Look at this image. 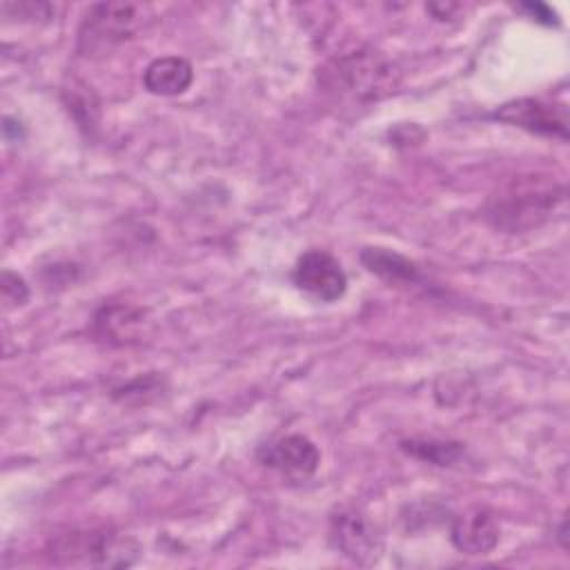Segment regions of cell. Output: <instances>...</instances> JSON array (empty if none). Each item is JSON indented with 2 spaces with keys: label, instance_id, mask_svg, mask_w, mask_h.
I'll use <instances>...</instances> for the list:
<instances>
[{
  "label": "cell",
  "instance_id": "1",
  "mask_svg": "<svg viewBox=\"0 0 570 570\" xmlns=\"http://www.w3.org/2000/svg\"><path fill=\"white\" fill-rule=\"evenodd\" d=\"M568 189L543 174L514 176L485 200V220L501 232L519 234L537 229L566 214Z\"/></svg>",
  "mask_w": 570,
  "mask_h": 570
},
{
  "label": "cell",
  "instance_id": "15",
  "mask_svg": "<svg viewBox=\"0 0 570 570\" xmlns=\"http://www.w3.org/2000/svg\"><path fill=\"white\" fill-rule=\"evenodd\" d=\"M523 9H528L537 20H541V22H546V24H552V22H557L554 18V11L552 9H548L546 4H539V2H534V4H523Z\"/></svg>",
  "mask_w": 570,
  "mask_h": 570
},
{
  "label": "cell",
  "instance_id": "5",
  "mask_svg": "<svg viewBox=\"0 0 570 570\" xmlns=\"http://www.w3.org/2000/svg\"><path fill=\"white\" fill-rule=\"evenodd\" d=\"M492 116L530 134L568 140V114L563 105H552L541 98H517L501 105Z\"/></svg>",
  "mask_w": 570,
  "mask_h": 570
},
{
  "label": "cell",
  "instance_id": "9",
  "mask_svg": "<svg viewBox=\"0 0 570 570\" xmlns=\"http://www.w3.org/2000/svg\"><path fill=\"white\" fill-rule=\"evenodd\" d=\"M499 523L488 510H468L452 521L450 539L465 554H488L499 543Z\"/></svg>",
  "mask_w": 570,
  "mask_h": 570
},
{
  "label": "cell",
  "instance_id": "3",
  "mask_svg": "<svg viewBox=\"0 0 570 570\" xmlns=\"http://www.w3.org/2000/svg\"><path fill=\"white\" fill-rule=\"evenodd\" d=\"M51 559L60 566H131L138 557L134 541L116 537L107 530H73L49 543Z\"/></svg>",
  "mask_w": 570,
  "mask_h": 570
},
{
  "label": "cell",
  "instance_id": "7",
  "mask_svg": "<svg viewBox=\"0 0 570 570\" xmlns=\"http://www.w3.org/2000/svg\"><path fill=\"white\" fill-rule=\"evenodd\" d=\"M258 459L292 481H305L316 472L321 452L307 436L287 434L272 441L269 445H263Z\"/></svg>",
  "mask_w": 570,
  "mask_h": 570
},
{
  "label": "cell",
  "instance_id": "10",
  "mask_svg": "<svg viewBox=\"0 0 570 570\" xmlns=\"http://www.w3.org/2000/svg\"><path fill=\"white\" fill-rule=\"evenodd\" d=\"M194 80L191 65L180 56H163L151 60L142 71V85L156 96L183 94Z\"/></svg>",
  "mask_w": 570,
  "mask_h": 570
},
{
  "label": "cell",
  "instance_id": "2",
  "mask_svg": "<svg viewBox=\"0 0 570 570\" xmlns=\"http://www.w3.org/2000/svg\"><path fill=\"white\" fill-rule=\"evenodd\" d=\"M399 69L374 49H356L332 58L318 71V85L334 98L350 105L376 102L399 85Z\"/></svg>",
  "mask_w": 570,
  "mask_h": 570
},
{
  "label": "cell",
  "instance_id": "14",
  "mask_svg": "<svg viewBox=\"0 0 570 570\" xmlns=\"http://www.w3.org/2000/svg\"><path fill=\"white\" fill-rule=\"evenodd\" d=\"M16 281H18V274L4 272V276H2V292H4V296H9L13 292L16 294V305H22L27 301V285L22 281L18 287H13Z\"/></svg>",
  "mask_w": 570,
  "mask_h": 570
},
{
  "label": "cell",
  "instance_id": "8",
  "mask_svg": "<svg viewBox=\"0 0 570 570\" xmlns=\"http://www.w3.org/2000/svg\"><path fill=\"white\" fill-rule=\"evenodd\" d=\"M332 541L345 557L361 566L374 563L381 554V537L372 523L354 510L332 517Z\"/></svg>",
  "mask_w": 570,
  "mask_h": 570
},
{
  "label": "cell",
  "instance_id": "6",
  "mask_svg": "<svg viewBox=\"0 0 570 570\" xmlns=\"http://www.w3.org/2000/svg\"><path fill=\"white\" fill-rule=\"evenodd\" d=\"M294 285L309 296L332 303L338 301L347 289V276L341 267V263L323 252V249H309L305 252L296 265H294Z\"/></svg>",
  "mask_w": 570,
  "mask_h": 570
},
{
  "label": "cell",
  "instance_id": "12",
  "mask_svg": "<svg viewBox=\"0 0 570 570\" xmlns=\"http://www.w3.org/2000/svg\"><path fill=\"white\" fill-rule=\"evenodd\" d=\"M140 325H142V312L134 307L111 305V307H102L96 316V327L100 336H105L107 341H118V343L131 341L140 330Z\"/></svg>",
  "mask_w": 570,
  "mask_h": 570
},
{
  "label": "cell",
  "instance_id": "11",
  "mask_svg": "<svg viewBox=\"0 0 570 570\" xmlns=\"http://www.w3.org/2000/svg\"><path fill=\"white\" fill-rule=\"evenodd\" d=\"M361 263L367 272L390 281V283H414L419 281V267L403 254L385 247H365L361 252Z\"/></svg>",
  "mask_w": 570,
  "mask_h": 570
},
{
  "label": "cell",
  "instance_id": "4",
  "mask_svg": "<svg viewBox=\"0 0 570 570\" xmlns=\"http://www.w3.org/2000/svg\"><path fill=\"white\" fill-rule=\"evenodd\" d=\"M142 11L140 4L131 2L94 4L80 29V47L96 51L127 40L140 27Z\"/></svg>",
  "mask_w": 570,
  "mask_h": 570
},
{
  "label": "cell",
  "instance_id": "13",
  "mask_svg": "<svg viewBox=\"0 0 570 570\" xmlns=\"http://www.w3.org/2000/svg\"><path fill=\"white\" fill-rule=\"evenodd\" d=\"M401 450L414 459L428 461L432 465H452L461 459L463 448L461 443L452 441H436V439H410L401 441Z\"/></svg>",
  "mask_w": 570,
  "mask_h": 570
}]
</instances>
